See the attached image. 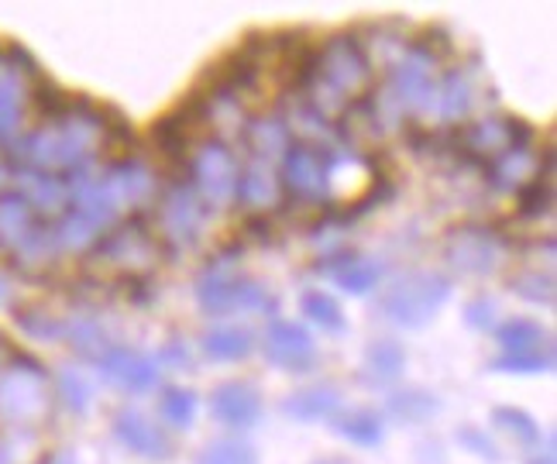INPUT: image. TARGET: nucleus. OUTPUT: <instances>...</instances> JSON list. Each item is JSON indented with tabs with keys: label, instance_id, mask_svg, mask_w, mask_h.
<instances>
[{
	"label": "nucleus",
	"instance_id": "1",
	"mask_svg": "<svg viewBox=\"0 0 557 464\" xmlns=\"http://www.w3.org/2000/svg\"><path fill=\"white\" fill-rule=\"evenodd\" d=\"M55 386L35 354L0 330V464H46Z\"/></svg>",
	"mask_w": 557,
	"mask_h": 464
},
{
	"label": "nucleus",
	"instance_id": "2",
	"mask_svg": "<svg viewBox=\"0 0 557 464\" xmlns=\"http://www.w3.org/2000/svg\"><path fill=\"white\" fill-rule=\"evenodd\" d=\"M296 87L304 90L307 108H313L324 121H341L351 103L372 93L375 70L369 66L355 35H331L324 46L313 49L310 66Z\"/></svg>",
	"mask_w": 557,
	"mask_h": 464
},
{
	"label": "nucleus",
	"instance_id": "3",
	"mask_svg": "<svg viewBox=\"0 0 557 464\" xmlns=\"http://www.w3.org/2000/svg\"><path fill=\"white\" fill-rule=\"evenodd\" d=\"M94 255L107 268H114L117 276L141 279L162 262V241L156 235V227L148 224L141 214H135L127 221H117L111 230H107V235L97 241Z\"/></svg>",
	"mask_w": 557,
	"mask_h": 464
},
{
	"label": "nucleus",
	"instance_id": "4",
	"mask_svg": "<svg viewBox=\"0 0 557 464\" xmlns=\"http://www.w3.org/2000/svg\"><path fill=\"white\" fill-rule=\"evenodd\" d=\"M238 176L242 165L231 155V149L221 138L200 141L189 155V186L203 200V206H231L238 197Z\"/></svg>",
	"mask_w": 557,
	"mask_h": 464
},
{
	"label": "nucleus",
	"instance_id": "5",
	"mask_svg": "<svg viewBox=\"0 0 557 464\" xmlns=\"http://www.w3.org/2000/svg\"><path fill=\"white\" fill-rule=\"evenodd\" d=\"M451 297V283L437 272H426V276H410L389 289V297L382 300V313L385 321H393L399 327H423L431 324L437 310Z\"/></svg>",
	"mask_w": 557,
	"mask_h": 464
},
{
	"label": "nucleus",
	"instance_id": "6",
	"mask_svg": "<svg viewBox=\"0 0 557 464\" xmlns=\"http://www.w3.org/2000/svg\"><path fill=\"white\" fill-rule=\"evenodd\" d=\"M437 66H441V62L413 41V49L389 70V83H385V90L393 93V100L399 103L406 117L437 111V83H434Z\"/></svg>",
	"mask_w": 557,
	"mask_h": 464
},
{
	"label": "nucleus",
	"instance_id": "7",
	"mask_svg": "<svg viewBox=\"0 0 557 464\" xmlns=\"http://www.w3.org/2000/svg\"><path fill=\"white\" fill-rule=\"evenodd\" d=\"M207 224V206L203 200L193 193L189 183H176L169 186L159 210H156V235L162 244H193L200 238V230Z\"/></svg>",
	"mask_w": 557,
	"mask_h": 464
},
{
	"label": "nucleus",
	"instance_id": "8",
	"mask_svg": "<svg viewBox=\"0 0 557 464\" xmlns=\"http://www.w3.org/2000/svg\"><path fill=\"white\" fill-rule=\"evenodd\" d=\"M107 200L114 203V210L124 217H135L138 210H145L156 200L159 186H156V173L148 168L141 159H121L107 168V176L100 179Z\"/></svg>",
	"mask_w": 557,
	"mask_h": 464
},
{
	"label": "nucleus",
	"instance_id": "9",
	"mask_svg": "<svg viewBox=\"0 0 557 464\" xmlns=\"http://www.w3.org/2000/svg\"><path fill=\"white\" fill-rule=\"evenodd\" d=\"M375 165L358 152H327L324 159V200L369 203L375 197Z\"/></svg>",
	"mask_w": 557,
	"mask_h": 464
},
{
	"label": "nucleus",
	"instance_id": "10",
	"mask_svg": "<svg viewBox=\"0 0 557 464\" xmlns=\"http://www.w3.org/2000/svg\"><path fill=\"white\" fill-rule=\"evenodd\" d=\"M530 141L527 124L512 117H482L479 124L458 131V155L461 159H499L509 149H523Z\"/></svg>",
	"mask_w": 557,
	"mask_h": 464
},
{
	"label": "nucleus",
	"instance_id": "11",
	"mask_svg": "<svg viewBox=\"0 0 557 464\" xmlns=\"http://www.w3.org/2000/svg\"><path fill=\"white\" fill-rule=\"evenodd\" d=\"M324 149H313V145L296 141L283 155V173H278V183H283L286 193H293L304 203H320L324 200Z\"/></svg>",
	"mask_w": 557,
	"mask_h": 464
},
{
	"label": "nucleus",
	"instance_id": "12",
	"mask_svg": "<svg viewBox=\"0 0 557 464\" xmlns=\"http://www.w3.org/2000/svg\"><path fill=\"white\" fill-rule=\"evenodd\" d=\"M444 255L458 272H468V276H485V272H492L499 265V241L479 224H461L447 235Z\"/></svg>",
	"mask_w": 557,
	"mask_h": 464
},
{
	"label": "nucleus",
	"instance_id": "13",
	"mask_svg": "<svg viewBox=\"0 0 557 464\" xmlns=\"http://www.w3.org/2000/svg\"><path fill=\"white\" fill-rule=\"evenodd\" d=\"M265 358L272 365L286 368V372H307L317 362V344L307 327L289 324V321H275L265 327Z\"/></svg>",
	"mask_w": 557,
	"mask_h": 464
},
{
	"label": "nucleus",
	"instance_id": "14",
	"mask_svg": "<svg viewBox=\"0 0 557 464\" xmlns=\"http://www.w3.org/2000/svg\"><path fill=\"white\" fill-rule=\"evenodd\" d=\"M210 413L224 427L248 430L262 416V392L251 383H224L210 392Z\"/></svg>",
	"mask_w": 557,
	"mask_h": 464
},
{
	"label": "nucleus",
	"instance_id": "15",
	"mask_svg": "<svg viewBox=\"0 0 557 464\" xmlns=\"http://www.w3.org/2000/svg\"><path fill=\"white\" fill-rule=\"evenodd\" d=\"M100 372L111 386L124 389V392H145L156 386L159 368L152 358H145L138 351H127V348H111L100 358Z\"/></svg>",
	"mask_w": 557,
	"mask_h": 464
},
{
	"label": "nucleus",
	"instance_id": "16",
	"mask_svg": "<svg viewBox=\"0 0 557 464\" xmlns=\"http://www.w3.org/2000/svg\"><path fill=\"white\" fill-rule=\"evenodd\" d=\"M114 434L117 440L135 451L141 457H165L169 451H173V444H169V434H162V427H156V419H148L145 413L138 410H117L114 416Z\"/></svg>",
	"mask_w": 557,
	"mask_h": 464
},
{
	"label": "nucleus",
	"instance_id": "17",
	"mask_svg": "<svg viewBox=\"0 0 557 464\" xmlns=\"http://www.w3.org/2000/svg\"><path fill=\"white\" fill-rule=\"evenodd\" d=\"M234 203H242L245 210H255V214H265V210H275L278 203H283V183H278V176L272 173V165L255 159L242 168L238 176V197H234Z\"/></svg>",
	"mask_w": 557,
	"mask_h": 464
},
{
	"label": "nucleus",
	"instance_id": "18",
	"mask_svg": "<svg viewBox=\"0 0 557 464\" xmlns=\"http://www.w3.org/2000/svg\"><path fill=\"white\" fill-rule=\"evenodd\" d=\"M200 306L207 313H238V310H265L269 306V289L255 279H231L210 292H200Z\"/></svg>",
	"mask_w": 557,
	"mask_h": 464
},
{
	"label": "nucleus",
	"instance_id": "19",
	"mask_svg": "<svg viewBox=\"0 0 557 464\" xmlns=\"http://www.w3.org/2000/svg\"><path fill=\"white\" fill-rule=\"evenodd\" d=\"M485 176L496 189H517V193H520L523 186L541 179V159L533 155L527 145H523V149H509L506 155L488 162Z\"/></svg>",
	"mask_w": 557,
	"mask_h": 464
},
{
	"label": "nucleus",
	"instance_id": "20",
	"mask_svg": "<svg viewBox=\"0 0 557 464\" xmlns=\"http://www.w3.org/2000/svg\"><path fill=\"white\" fill-rule=\"evenodd\" d=\"M369 35H372L369 41H361V52H366L372 70L375 66L393 70L396 62L413 49V41L403 35V25H396V21H382V25H375Z\"/></svg>",
	"mask_w": 557,
	"mask_h": 464
},
{
	"label": "nucleus",
	"instance_id": "21",
	"mask_svg": "<svg viewBox=\"0 0 557 464\" xmlns=\"http://www.w3.org/2000/svg\"><path fill=\"white\" fill-rule=\"evenodd\" d=\"M286 416L299 419V424H313V419H331L341 410V392L334 386H310L299 389L286 399Z\"/></svg>",
	"mask_w": 557,
	"mask_h": 464
},
{
	"label": "nucleus",
	"instance_id": "22",
	"mask_svg": "<svg viewBox=\"0 0 557 464\" xmlns=\"http://www.w3.org/2000/svg\"><path fill=\"white\" fill-rule=\"evenodd\" d=\"M203 354L210 362H242V358L251 354V344L255 337L248 327H238V324H224V327H213L203 334Z\"/></svg>",
	"mask_w": 557,
	"mask_h": 464
},
{
	"label": "nucleus",
	"instance_id": "23",
	"mask_svg": "<svg viewBox=\"0 0 557 464\" xmlns=\"http://www.w3.org/2000/svg\"><path fill=\"white\" fill-rule=\"evenodd\" d=\"M327 272H331L341 289L351 292V297H366V292H372L379 286V279H382V268L375 262H369V259H358V255L334 259Z\"/></svg>",
	"mask_w": 557,
	"mask_h": 464
},
{
	"label": "nucleus",
	"instance_id": "24",
	"mask_svg": "<svg viewBox=\"0 0 557 464\" xmlns=\"http://www.w3.org/2000/svg\"><path fill=\"white\" fill-rule=\"evenodd\" d=\"M245 141H248V149L255 152V159H275V155H286L289 149V131H286V124L278 121V117H255L248 121V128H245Z\"/></svg>",
	"mask_w": 557,
	"mask_h": 464
},
{
	"label": "nucleus",
	"instance_id": "25",
	"mask_svg": "<svg viewBox=\"0 0 557 464\" xmlns=\"http://www.w3.org/2000/svg\"><path fill=\"white\" fill-rule=\"evenodd\" d=\"M341 135L348 138V145L358 155L366 152V149H372V145L385 135L379 117L369 108V100H358V103H351L345 114H341Z\"/></svg>",
	"mask_w": 557,
	"mask_h": 464
},
{
	"label": "nucleus",
	"instance_id": "26",
	"mask_svg": "<svg viewBox=\"0 0 557 464\" xmlns=\"http://www.w3.org/2000/svg\"><path fill=\"white\" fill-rule=\"evenodd\" d=\"M471 103H475V83H471L468 73L455 70V73H447L444 83L437 87V111L444 121H461L468 111H471Z\"/></svg>",
	"mask_w": 557,
	"mask_h": 464
},
{
	"label": "nucleus",
	"instance_id": "27",
	"mask_svg": "<svg viewBox=\"0 0 557 464\" xmlns=\"http://www.w3.org/2000/svg\"><path fill=\"white\" fill-rule=\"evenodd\" d=\"M503 354H533V351H554L550 334L533 321H506L499 327Z\"/></svg>",
	"mask_w": 557,
	"mask_h": 464
},
{
	"label": "nucleus",
	"instance_id": "28",
	"mask_svg": "<svg viewBox=\"0 0 557 464\" xmlns=\"http://www.w3.org/2000/svg\"><path fill=\"white\" fill-rule=\"evenodd\" d=\"M299 306H304V316L310 324H317L320 330H331V334H341L345 330V310H341V303L331 297V292H320V289H307L304 300H299Z\"/></svg>",
	"mask_w": 557,
	"mask_h": 464
},
{
	"label": "nucleus",
	"instance_id": "29",
	"mask_svg": "<svg viewBox=\"0 0 557 464\" xmlns=\"http://www.w3.org/2000/svg\"><path fill=\"white\" fill-rule=\"evenodd\" d=\"M406 368V354L396 341H375L366 351V375H375L372 383H393Z\"/></svg>",
	"mask_w": 557,
	"mask_h": 464
},
{
	"label": "nucleus",
	"instance_id": "30",
	"mask_svg": "<svg viewBox=\"0 0 557 464\" xmlns=\"http://www.w3.org/2000/svg\"><path fill=\"white\" fill-rule=\"evenodd\" d=\"M334 427L341 437L351 440V444H358V448H375L382 440V424L372 410H351L345 416H337Z\"/></svg>",
	"mask_w": 557,
	"mask_h": 464
},
{
	"label": "nucleus",
	"instance_id": "31",
	"mask_svg": "<svg viewBox=\"0 0 557 464\" xmlns=\"http://www.w3.org/2000/svg\"><path fill=\"white\" fill-rule=\"evenodd\" d=\"M492 424H496L503 434H509L517 444H541V427H537V419H533L530 413L517 410V406H499L496 413H492Z\"/></svg>",
	"mask_w": 557,
	"mask_h": 464
},
{
	"label": "nucleus",
	"instance_id": "32",
	"mask_svg": "<svg viewBox=\"0 0 557 464\" xmlns=\"http://www.w3.org/2000/svg\"><path fill=\"white\" fill-rule=\"evenodd\" d=\"M159 416L176 430L189 427L193 416H197V396H193L189 389H183V386H169L159 396Z\"/></svg>",
	"mask_w": 557,
	"mask_h": 464
},
{
	"label": "nucleus",
	"instance_id": "33",
	"mask_svg": "<svg viewBox=\"0 0 557 464\" xmlns=\"http://www.w3.org/2000/svg\"><path fill=\"white\" fill-rule=\"evenodd\" d=\"M286 124V131L293 135H304V145H313V149H320V141H327L331 138V121H324L320 117L313 108H307L304 100L296 103V108L289 111V121H283Z\"/></svg>",
	"mask_w": 557,
	"mask_h": 464
},
{
	"label": "nucleus",
	"instance_id": "34",
	"mask_svg": "<svg viewBox=\"0 0 557 464\" xmlns=\"http://www.w3.org/2000/svg\"><path fill=\"white\" fill-rule=\"evenodd\" d=\"M434 410H437V399L423 389H406L389 399V413L399 419V424H420V419L434 416Z\"/></svg>",
	"mask_w": 557,
	"mask_h": 464
},
{
	"label": "nucleus",
	"instance_id": "35",
	"mask_svg": "<svg viewBox=\"0 0 557 464\" xmlns=\"http://www.w3.org/2000/svg\"><path fill=\"white\" fill-rule=\"evenodd\" d=\"M197 464H259V454H255V448L245 444V440L227 437V440H218V444L203 448Z\"/></svg>",
	"mask_w": 557,
	"mask_h": 464
},
{
	"label": "nucleus",
	"instance_id": "36",
	"mask_svg": "<svg viewBox=\"0 0 557 464\" xmlns=\"http://www.w3.org/2000/svg\"><path fill=\"white\" fill-rule=\"evenodd\" d=\"M488 368H492V372H506V375H541V372H550V368H554V351L499 354Z\"/></svg>",
	"mask_w": 557,
	"mask_h": 464
},
{
	"label": "nucleus",
	"instance_id": "37",
	"mask_svg": "<svg viewBox=\"0 0 557 464\" xmlns=\"http://www.w3.org/2000/svg\"><path fill=\"white\" fill-rule=\"evenodd\" d=\"M550 203H554V189H550V176L541 183H530L520 189V217L533 221V217H547L550 214Z\"/></svg>",
	"mask_w": 557,
	"mask_h": 464
},
{
	"label": "nucleus",
	"instance_id": "38",
	"mask_svg": "<svg viewBox=\"0 0 557 464\" xmlns=\"http://www.w3.org/2000/svg\"><path fill=\"white\" fill-rule=\"evenodd\" d=\"M52 386H55V403H59V406L76 410V413H83V410L90 406V386L83 383L79 375H70V372H66V375H59Z\"/></svg>",
	"mask_w": 557,
	"mask_h": 464
},
{
	"label": "nucleus",
	"instance_id": "39",
	"mask_svg": "<svg viewBox=\"0 0 557 464\" xmlns=\"http://www.w3.org/2000/svg\"><path fill=\"white\" fill-rule=\"evenodd\" d=\"M512 289H517L520 297L530 300V303H550L554 279H550V272H544V276H541V268H527L523 276L512 279Z\"/></svg>",
	"mask_w": 557,
	"mask_h": 464
},
{
	"label": "nucleus",
	"instance_id": "40",
	"mask_svg": "<svg viewBox=\"0 0 557 464\" xmlns=\"http://www.w3.org/2000/svg\"><path fill=\"white\" fill-rule=\"evenodd\" d=\"M73 344L79 348V354H90V358H100L111 351V344H107V337H103V330H100V324H94V321H83V324H76V330H73Z\"/></svg>",
	"mask_w": 557,
	"mask_h": 464
},
{
	"label": "nucleus",
	"instance_id": "41",
	"mask_svg": "<svg viewBox=\"0 0 557 464\" xmlns=\"http://www.w3.org/2000/svg\"><path fill=\"white\" fill-rule=\"evenodd\" d=\"M458 444H461L465 451H471V454H479L482 461H499V448L492 444V440H488L482 430H471V427L458 430Z\"/></svg>",
	"mask_w": 557,
	"mask_h": 464
},
{
	"label": "nucleus",
	"instance_id": "42",
	"mask_svg": "<svg viewBox=\"0 0 557 464\" xmlns=\"http://www.w3.org/2000/svg\"><path fill=\"white\" fill-rule=\"evenodd\" d=\"M496 303L492 300H485V297H479V300H471L468 306H465V324L468 327H475V330H485V327H492L496 324Z\"/></svg>",
	"mask_w": 557,
	"mask_h": 464
},
{
	"label": "nucleus",
	"instance_id": "43",
	"mask_svg": "<svg viewBox=\"0 0 557 464\" xmlns=\"http://www.w3.org/2000/svg\"><path fill=\"white\" fill-rule=\"evenodd\" d=\"M162 362H165V365H173V368H189V365H193V362H189V351H186V344H180V341L165 344V351H162Z\"/></svg>",
	"mask_w": 557,
	"mask_h": 464
},
{
	"label": "nucleus",
	"instance_id": "44",
	"mask_svg": "<svg viewBox=\"0 0 557 464\" xmlns=\"http://www.w3.org/2000/svg\"><path fill=\"white\" fill-rule=\"evenodd\" d=\"M530 464H554V454H544V457H533Z\"/></svg>",
	"mask_w": 557,
	"mask_h": 464
},
{
	"label": "nucleus",
	"instance_id": "45",
	"mask_svg": "<svg viewBox=\"0 0 557 464\" xmlns=\"http://www.w3.org/2000/svg\"><path fill=\"white\" fill-rule=\"evenodd\" d=\"M317 464H341V461H317Z\"/></svg>",
	"mask_w": 557,
	"mask_h": 464
}]
</instances>
